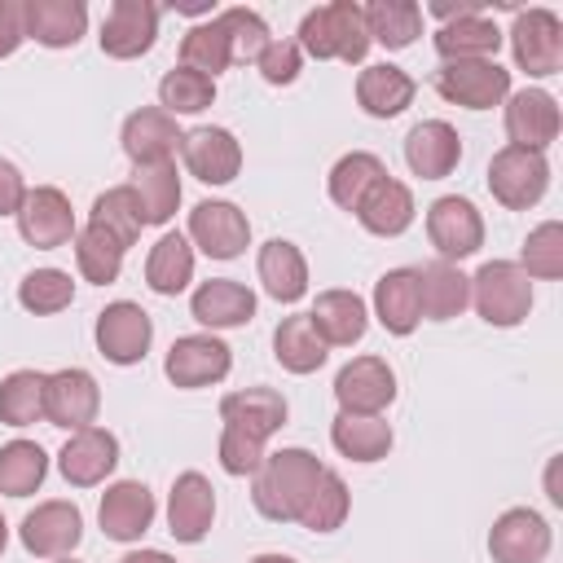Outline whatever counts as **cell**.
I'll return each mask as SVG.
<instances>
[{"label":"cell","instance_id":"3","mask_svg":"<svg viewBox=\"0 0 563 563\" xmlns=\"http://www.w3.org/2000/svg\"><path fill=\"white\" fill-rule=\"evenodd\" d=\"M471 303L488 325L510 330L532 312V277L510 260H488L471 277Z\"/></svg>","mask_w":563,"mask_h":563},{"label":"cell","instance_id":"36","mask_svg":"<svg viewBox=\"0 0 563 563\" xmlns=\"http://www.w3.org/2000/svg\"><path fill=\"white\" fill-rule=\"evenodd\" d=\"M141 202V216L145 224H167L180 207V176H176V163H145L132 172V185H128Z\"/></svg>","mask_w":563,"mask_h":563},{"label":"cell","instance_id":"56","mask_svg":"<svg viewBox=\"0 0 563 563\" xmlns=\"http://www.w3.org/2000/svg\"><path fill=\"white\" fill-rule=\"evenodd\" d=\"M119 563H176V559L163 554V550H132V554H123Z\"/></svg>","mask_w":563,"mask_h":563},{"label":"cell","instance_id":"10","mask_svg":"<svg viewBox=\"0 0 563 563\" xmlns=\"http://www.w3.org/2000/svg\"><path fill=\"white\" fill-rule=\"evenodd\" d=\"M18 233L26 246L35 251H57L75 238V211H70V198L53 185H35L26 189V202L18 211Z\"/></svg>","mask_w":563,"mask_h":563},{"label":"cell","instance_id":"53","mask_svg":"<svg viewBox=\"0 0 563 563\" xmlns=\"http://www.w3.org/2000/svg\"><path fill=\"white\" fill-rule=\"evenodd\" d=\"M22 40H26V31H22V0H0V57L18 53Z\"/></svg>","mask_w":563,"mask_h":563},{"label":"cell","instance_id":"43","mask_svg":"<svg viewBox=\"0 0 563 563\" xmlns=\"http://www.w3.org/2000/svg\"><path fill=\"white\" fill-rule=\"evenodd\" d=\"M44 387L48 374L40 369H13L0 383V422L4 427H31L44 418Z\"/></svg>","mask_w":563,"mask_h":563},{"label":"cell","instance_id":"32","mask_svg":"<svg viewBox=\"0 0 563 563\" xmlns=\"http://www.w3.org/2000/svg\"><path fill=\"white\" fill-rule=\"evenodd\" d=\"M413 92H418V84H413L400 66H391V62L365 66L361 79H356V101H361V110L374 114V119H396L400 110L413 106Z\"/></svg>","mask_w":563,"mask_h":563},{"label":"cell","instance_id":"50","mask_svg":"<svg viewBox=\"0 0 563 563\" xmlns=\"http://www.w3.org/2000/svg\"><path fill=\"white\" fill-rule=\"evenodd\" d=\"M255 66H260L264 84L282 88V84H295V79H299L303 53H299V44H295V40H268V44H264V53L255 57Z\"/></svg>","mask_w":563,"mask_h":563},{"label":"cell","instance_id":"30","mask_svg":"<svg viewBox=\"0 0 563 563\" xmlns=\"http://www.w3.org/2000/svg\"><path fill=\"white\" fill-rule=\"evenodd\" d=\"M255 268H260L264 290H268L277 303H299V299L308 295V260H303V251H299L295 242H286V238L264 242Z\"/></svg>","mask_w":563,"mask_h":563},{"label":"cell","instance_id":"13","mask_svg":"<svg viewBox=\"0 0 563 563\" xmlns=\"http://www.w3.org/2000/svg\"><path fill=\"white\" fill-rule=\"evenodd\" d=\"M97 409H101V387L88 369L70 365V369H57L48 374V387H44V418L53 427H66V431H84L97 422Z\"/></svg>","mask_w":563,"mask_h":563},{"label":"cell","instance_id":"16","mask_svg":"<svg viewBox=\"0 0 563 563\" xmlns=\"http://www.w3.org/2000/svg\"><path fill=\"white\" fill-rule=\"evenodd\" d=\"M158 40V4L150 0H114L106 22H101V53L132 62L141 53H150Z\"/></svg>","mask_w":563,"mask_h":563},{"label":"cell","instance_id":"12","mask_svg":"<svg viewBox=\"0 0 563 563\" xmlns=\"http://www.w3.org/2000/svg\"><path fill=\"white\" fill-rule=\"evenodd\" d=\"M339 413H383L396 400V374L383 356H356L334 374Z\"/></svg>","mask_w":563,"mask_h":563},{"label":"cell","instance_id":"8","mask_svg":"<svg viewBox=\"0 0 563 563\" xmlns=\"http://www.w3.org/2000/svg\"><path fill=\"white\" fill-rule=\"evenodd\" d=\"M435 92L466 110H493L510 97V70L497 62H444L435 70Z\"/></svg>","mask_w":563,"mask_h":563},{"label":"cell","instance_id":"1","mask_svg":"<svg viewBox=\"0 0 563 563\" xmlns=\"http://www.w3.org/2000/svg\"><path fill=\"white\" fill-rule=\"evenodd\" d=\"M325 475V466L317 462V453L308 449H277V453H264L260 471H255V484H251V501L264 519L273 523H295L299 510L308 506L317 479Z\"/></svg>","mask_w":563,"mask_h":563},{"label":"cell","instance_id":"25","mask_svg":"<svg viewBox=\"0 0 563 563\" xmlns=\"http://www.w3.org/2000/svg\"><path fill=\"white\" fill-rule=\"evenodd\" d=\"M189 312L207 330H233V325H246L255 317V290L233 282V277H211L194 290Z\"/></svg>","mask_w":563,"mask_h":563},{"label":"cell","instance_id":"42","mask_svg":"<svg viewBox=\"0 0 563 563\" xmlns=\"http://www.w3.org/2000/svg\"><path fill=\"white\" fill-rule=\"evenodd\" d=\"M48 475V457L35 440H9L0 444V493L4 497H31Z\"/></svg>","mask_w":563,"mask_h":563},{"label":"cell","instance_id":"7","mask_svg":"<svg viewBox=\"0 0 563 563\" xmlns=\"http://www.w3.org/2000/svg\"><path fill=\"white\" fill-rule=\"evenodd\" d=\"M510 53L519 62V70L545 79L563 70V22L550 9H523L515 13L510 26Z\"/></svg>","mask_w":563,"mask_h":563},{"label":"cell","instance_id":"21","mask_svg":"<svg viewBox=\"0 0 563 563\" xmlns=\"http://www.w3.org/2000/svg\"><path fill=\"white\" fill-rule=\"evenodd\" d=\"M97 519H101V532L110 541H141L154 523V493L141 484V479H119L106 488L101 506H97Z\"/></svg>","mask_w":563,"mask_h":563},{"label":"cell","instance_id":"2","mask_svg":"<svg viewBox=\"0 0 563 563\" xmlns=\"http://www.w3.org/2000/svg\"><path fill=\"white\" fill-rule=\"evenodd\" d=\"M299 53L317 57V62H365L369 53V31H365V13L352 0H330L317 4L312 13H303L299 22Z\"/></svg>","mask_w":563,"mask_h":563},{"label":"cell","instance_id":"6","mask_svg":"<svg viewBox=\"0 0 563 563\" xmlns=\"http://www.w3.org/2000/svg\"><path fill=\"white\" fill-rule=\"evenodd\" d=\"M97 352L110 361V365H136L145 361L150 343H154V321L141 303L132 299H114L97 312Z\"/></svg>","mask_w":563,"mask_h":563},{"label":"cell","instance_id":"39","mask_svg":"<svg viewBox=\"0 0 563 563\" xmlns=\"http://www.w3.org/2000/svg\"><path fill=\"white\" fill-rule=\"evenodd\" d=\"M273 356H277V365L290 369V374H312V369L325 365V343H321V334L312 330L308 312H303V317H286V321L273 330Z\"/></svg>","mask_w":563,"mask_h":563},{"label":"cell","instance_id":"18","mask_svg":"<svg viewBox=\"0 0 563 563\" xmlns=\"http://www.w3.org/2000/svg\"><path fill=\"white\" fill-rule=\"evenodd\" d=\"M216 519V488L202 471H180L167 497V532L180 545H198Z\"/></svg>","mask_w":563,"mask_h":563},{"label":"cell","instance_id":"26","mask_svg":"<svg viewBox=\"0 0 563 563\" xmlns=\"http://www.w3.org/2000/svg\"><path fill=\"white\" fill-rule=\"evenodd\" d=\"M286 396L273 391V387H242V391H229L220 400V418L224 427L233 431H246L251 440H268L273 431L286 427Z\"/></svg>","mask_w":563,"mask_h":563},{"label":"cell","instance_id":"27","mask_svg":"<svg viewBox=\"0 0 563 563\" xmlns=\"http://www.w3.org/2000/svg\"><path fill=\"white\" fill-rule=\"evenodd\" d=\"M308 321H312V330L321 334L325 347H352V343L365 339L369 312H365V299L356 290H321Z\"/></svg>","mask_w":563,"mask_h":563},{"label":"cell","instance_id":"29","mask_svg":"<svg viewBox=\"0 0 563 563\" xmlns=\"http://www.w3.org/2000/svg\"><path fill=\"white\" fill-rule=\"evenodd\" d=\"M413 194H409V185L405 180H391V176H383L365 198H361V207H356V220L365 224V233H374V238H400L409 224H413Z\"/></svg>","mask_w":563,"mask_h":563},{"label":"cell","instance_id":"58","mask_svg":"<svg viewBox=\"0 0 563 563\" xmlns=\"http://www.w3.org/2000/svg\"><path fill=\"white\" fill-rule=\"evenodd\" d=\"M4 545H9V528H4V515H0V554H4Z\"/></svg>","mask_w":563,"mask_h":563},{"label":"cell","instance_id":"31","mask_svg":"<svg viewBox=\"0 0 563 563\" xmlns=\"http://www.w3.org/2000/svg\"><path fill=\"white\" fill-rule=\"evenodd\" d=\"M418 303L427 321H453L471 303V277L457 264L431 260L427 268H418Z\"/></svg>","mask_w":563,"mask_h":563},{"label":"cell","instance_id":"54","mask_svg":"<svg viewBox=\"0 0 563 563\" xmlns=\"http://www.w3.org/2000/svg\"><path fill=\"white\" fill-rule=\"evenodd\" d=\"M431 13L440 18V22H457V18H471V13H484V0H435L431 4Z\"/></svg>","mask_w":563,"mask_h":563},{"label":"cell","instance_id":"14","mask_svg":"<svg viewBox=\"0 0 563 563\" xmlns=\"http://www.w3.org/2000/svg\"><path fill=\"white\" fill-rule=\"evenodd\" d=\"M18 537H22L26 554H35V559H66L84 537V515L75 501H40L22 519Z\"/></svg>","mask_w":563,"mask_h":563},{"label":"cell","instance_id":"55","mask_svg":"<svg viewBox=\"0 0 563 563\" xmlns=\"http://www.w3.org/2000/svg\"><path fill=\"white\" fill-rule=\"evenodd\" d=\"M559 471H563V457H550V466H545V497H550L554 506H563V484H559Z\"/></svg>","mask_w":563,"mask_h":563},{"label":"cell","instance_id":"40","mask_svg":"<svg viewBox=\"0 0 563 563\" xmlns=\"http://www.w3.org/2000/svg\"><path fill=\"white\" fill-rule=\"evenodd\" d=\"M180 66H189V70H198L207 79H216L220 70L233 66V40H229V31H224L220 18L198 22V26L185 31V40H180Z\"/></svg>","mask_w":563,"mask_h":563},{"label":"cell","instance_id":"35","mask_svg":"<svg viewBox=\"0 0 563 563\" xmlns=\"http://www.w3.org/2000/svg\"><path fill=\"white\" fill-rule=\"evenodd\" d=\"M145 282H150L154 295H180V290L194 282V246H189L185 233H163V238L150 246Z\"/></svg>","mask_w":563,"mask_h":563},{"label":"cell","instance_id":"37","mask_svg":"<svg viewBox=\"0 0 563 563\" xmlns=\"http://www.w3.org/2000/svg\"><path fill=\"white\" fill-rule=\"evenodd\" d=\"M361 13H365L369 44L409 48V44L422 35V9H418L413 0H374V4H365Z\"/></svg>","mask_w":563,"mask_h":563},{"label":"cell","instance_id":"24","mask_svg":"<svg viewBox=\"0 0 563 563\" xmlns=\"http://www.w3.org/2000/svg\"><path fill=\"white\" fill-rule=\"evenodd\" d=\"M22 31L44 48H75L88 31L84 0H22Z\"/></svg>","mask_w":563,"mask_h":563},{"label":"cell","instance_id":"48","mask_svg":"<svg viewBox=\"0 0 563 563\" xmlns=\"http://www.w3.org/2000/svg\"><path fill=\"white\" fill-rule=\"evenodd\" d=\"M519 268L528 277H541V282L563 277V224L559 220H545V224H537L528 233L523 255H519Z\"/></svg>","mask_w":563,"mask_h":563},{"label":"cell","instance_id":"5","mask_svg":"<svg viewBox=\"0 0 563 563\" xmlns=\"http://www.w3.org/2000/svg\"><path fill=\"white\" fill-rule=\"evenodd\" d=\"M427 238L444 264H457L484 246V216L475 211L471 198L444 194L427 207Z\"/></svg>","mask_w":563,"mask_h":563},{"label":"cell","instance_id":"23","mask_svg":"<svg viewBox=\"0 0 563 563\" xmlns=\"http://www.w3.org/2000/svg\"><path fill=\"white\" fill-rule=\"evenodd\" d=\"M180 128L167 110L158 106H141L123 119V154L132 158V167H145V163H172V154L180 150Z\"/></svg>","mask_w":563,"mask_h":563},{"label":"cell","instance_id":"51","mask_svg":"<svg viewBox=\"0 0 563 563\" xmlns=\"http://www.w3.org/2000/svg\"><path fill=\"white\" fill-rule=\"evenodd\" d=\"M260 462H264V440H251L246 431H233V427L220 431V466L229 475H255Z\"/></svg>","mask_w":563,"mask_h":563},{"label":"cell","instance_id":"57","mask_svg":"<svg viewBox=\"0 0 563 563\" xmlns=\"http://www.w3.org/2000/svg\"><path fill=\"white\" fill-rule=\"evenodd\" d=\"M251 563H299V559H290V554H255Z\"/></svg>","mask_w":563,"mask_h":563},{"label":"cell","instance_id":"41","mask_svg":"<svg viewBox=\"0 0 563 563\" xmlns=\"http://www.w3.org/2000/svg\"><path fill=\"white\" fill-rule=\"evenodd\" d=\"M383 176H391V172L383 167L378 154H369V150H352V154H343V158L330 167V198H334L343 211H356L361 198H365Z\"/></svg>","mask_w":563,"mask_h":563},{"label":"cell","instance_id":"33","mask_svg":"<svg viewBox=\"0 0 563 563\" xmlns=\"http://www.w3.org/2000/svg\"><path fill=\"white\" fill-rule=\"evenodd\" d=\"M497 48H501V31H497V22H488L484 13L444 22V26L435 31V53H440L444 62H493Z\"/></svg>","mask_w":563,"mask_h":563},{"label":"cell","instance_id":"34","mask_svg":"<svg viewBox=\"0 0 563 563\" xmlns=\"http://www.w3.org/2000/svg\"><path fill=\"white\" fill-rule=\"evenodd\" d=\"M330 440L352 462H378L391 453V422L383 413H339L330 422Z\"/></svg>","mask_w":563,"mask_h":563},{"label":"cell","instance_id":"28","mask_svg":"<svg viewBox=\"0 0 563 563\" xmlns=\"http://www.w3.org/2000/svg\"><path fill=\"white\" fill-rule=\"evenodd\" d=\"M374 317L387 334H413L422 321L418 303V268H391L374 282Z\"/></svg>","mask_w":563,"mask_h":563},{"label":"cell","instance_id":"22","mask_svg":"<svg viewBox=\"0 0 563 563\" xmlns=\"http://www.w3.org/2000/svg\"><path fill=\"white\" fill-rule=\"evenodd\" d=\"M405 163L422 180H444L462 163V136L444 119H422L405 136Z\"/></svg>","mask_w":563,"mask_h":563},{"label":"cell","instance_id":"47","mask_svg":"<svg viewBox=\"0 0 563 563\" xmlns=\"http://www.w3.org/2000/svg\"><path fill=\"white\" fill-rule=\"evenodd\" d=\"M70 299H75V282L62 268H35L18 286V303L26 312H35V317H53V312L70 308Z\"/></svg>","mask_w":563,"mask_h":563},{"label":"cell","instance_id":"20","mask_svg":"<svg viewBox=\"0 0 563 563\" xmlns=\"http://www.w3.org/2000/svg\"><path fill=\"white\" fill-rule=\"evenodd\" d=\"M550 523L528 510V506H515L506 515H497L493 532H488V554L493 563H541L550 554Z\"/></svg>","mask_w":563,"mask_h":563},{"label":"cell","instance_id":"11","mask_svg":"<svg viewBox=\"0 0 563 563\" xmlns=\"http://www.w3.org/2000/svg\"><path fill=\"white\" fill-rule=\"evenodd\" d=\"M189 242L211 260H238L251 242V220L233 202L207 198L189 211Z\"/></svg>","mask_w":563,"mask_h":563},{"label":"cell","instance_id":"38","mask_svg":"<svg viewBox=\"0 0 563 563\" xmlns=\"http://www.w3.org/2000/svg\"><path fill=\"white\" fill-rule=\"evenodd\" d=\"M123 251H128V246H123L119 238H110L106 229H97V224L75 229V264H79V277L92 282V286L119 282V273H123Z\"/></svg>","mask_w":563,"mask_h":563},{"label":"cell","instance_id":"49","mask_svg":"<svg viewBox=\"0 0 563 563\" xmlns=\"http://www.w3.org/2000/svg\"><path fill=\"white\" fill-rule=\"evenodd\" d=\"M220 22H224V31H229V40H233V62H255L260 53H264V44L273 40L268 35V22L255 13V9H224V13H216Z\"/></svg>","mask_w":563,"mask_h":563},{"label":"cell","instance_id":"4","mask_svg":"<svg viewBox=\"0 0 563 563\" xmlns=\"http://www.w3.org/2000/svg\"><path fill=\"white\" fill-rule=\"evenodd\" d=\"M550 189V163L537 150H519V145H501L488 158V194L510 207V211H528L545 198Z\"/></svg>","mask_w":563,"mask_h":563},{"label":"cell","instance_id":"46","mask_svg":"<svg viewBox=\"0 0 563 563\" xmlns=\"http://www.w3.org/2000/svg\"><path fill=\"white\" fill-rule=\"evenodd\" d=\"M158 101H163V110L172 119L176 114H198V110H207L216 101V79H207V75H198L189 66H176V70H167L158 79Z\"/></svg>","mask_w":563,"mask_h":563},{"label":"cell","instance_id":"59","mask_svg":"<svg viewBox=\"0 0 563 563\" xmlns=\"http://www.w3.org/2000/svg\"><path fill=\"white\" fill-rule=\"evenodd\" d=\"M62 563H75V559H70V554H66V559H62Z\"/></svg>","mask_w":563,"mask_h":563},{"label":"cell","instance_id":"15","mask_svg":"<svg viewBox=\"0 0 563 563\" xmlns=\"http://www.w3.org/2000/svg\"><path fill=\"white\" fill-rule=\"evenodd\" d=\"M180 158L194 180L202 185H229L242 172V145L229 128H189L180 136Z\"/></svg>","mask_w":563,"mask_h":563},{"label":"cell","instance_id":"9","mask_svg":"<svg viewBox=\"0 0 563 563\" xmlns=\"http://www.w3.org/2000/svg\"><path fill=\"white\" fill-rule=\"evenodd\" d=\"M229 369H233V352H229V343L216 339V334H180V339L167 347V361H163V374H167L176 387H185V391L211 387V383H220Z\"/></svg>","mask_w":563,"mask_h":563},{"label":"cell","instance_id":"19","mask_svg":"<svg viewBox=\"0 0 563 563\" xmlns=\"http://www.w3.org/2000/svg\"><path fill=\"white\" fill-rule=\"evenodd\" d=\"M114 466H119V440H114V431H106V427L70 431V440H66L62 453H57V471H62V479L75 484V488L101 484Z\"/></svg>","mask_w":563,"mask_h":563},{"label":"cell","instance_id":"17","mask_svg":"<svg viewBox=\"0 0 563 563\" xmlns=\"http://www.w3.org/2000/svg\"><path fill=\"white\" fill-rule=\"evenodd\" d=\"M559 128H563V114H559V101L545 88H519V92L506 97V136H510V145L545 154V145L559 136Z\"/></svg>","mask_w":563,"mask_h":563},{"label":"cell","instance_id":"45","mask_svg":"<svg viewBox=\"0 0 563 563\" xmlns=\"http://www.w3.org/2000/svg\"><path fill=\"white\" fill-rule=\"evenodd\" d=\"M347 506H352V493H347V484H343V475H334L330 466H325V475L317 479V488H312V497H308V506L299 510V528H308V532H334L343 519H347Z\"/></svg>","mask_w":563,"mask_h":563},{"label":"cell","instance_id":"52","mask_svg":"<svg viewBox=\"0 0 563 563\" xmlns=\"http://www.w3.org/2000/svg\"><path fill=\"white\" fill-rule=\"evenodd\" d=\"M22 202H26V180H22V172H18L9 158H0V216H18Z\"/></svg>","mask_w":563,"mask_h":563},{"label":"cell","instance_id":"44","mask_svg":"<svg viewBox=\"0 0 563 563\" xmlns=\"http://www.w3.org/2000/svg\"><path fill=\"white\" fill-rule=\"evenodd\" d=\"M88 224H97V229H106L110 238H119L123 246H132V242L141 238V229H145V216H141L136 194H132L128 185H114V189L97 194V202H92V220H88Z\"/></svg>","mask_w":563,"mask_h":563}]
</instances>
